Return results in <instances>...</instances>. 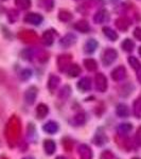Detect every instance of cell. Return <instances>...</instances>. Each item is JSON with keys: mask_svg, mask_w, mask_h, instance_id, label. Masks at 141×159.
<instances>
[{"mask_svg": "<svg viewBox=\"0 0 141 159\" xmlns=\"http://www.w3.org/2000/svg\"><path fill=\"white\" fill-rule=\"evenodd\" d=\"M133 125L130 123H121V124L118 126V133L120 135H126L132 130Z\"/></svg>", "mask_w": 141, "mask_h": 159, "instance_id": "obj_27", "label": "cell"}, {"mask_svg": "<svg viewBox=\"0 0 141 159\" xmlns=\"http://www.w3.org/2000/svg\"><path fill=\"white\" fill-rule=\"evenodd\" d=\"M126 78V69L124 66H119L111 71V79L116 82H120Z\"/></svg>", "mask_w": 141, "mask_h": 159, "instance_id": "obj_7", "label": "cell"}, {"mask_svg": "<svg viewBox=\"0 0 141 159\" xmlns=\"http://www.w3.org/2000/svg\"><path fill=\"white\" fill-rule=\"evenodd\" d=\"M55 32L53 30H47L43 32V43H45L46 46H51L53 43H54L55 39Z\"/></svg>", "mask_w": 141, "mask_h": 159, "instance_id": "obj_11", "label": "cell"}, {"mask_svg": "<svg viewBox=\"0 0 141 159\" xmlns=\"http://www.w3.org/2000/svg\"><path fill=\"white\" fill-rule=\"evenodd\" d=\"M20 55H21L22 60L32 61L33 56H34V51L32 49H25V50H22V52L20 53Z\"/></svg>", "mask_w": 141, "mask_h": 159, "instance_id": "obj_31", "label": "cell"}, {"mask_svg": "<svg viewBox=\"0 0 141 159\" xmlns=\"http://www.w3.org/2000/svg\"><path fill=\"white\" fill-rule=\"evenodd\" d=\"M22 159H35L34 157H31V156H30V157H25V158H22Z\"/></svg>", "mask_w": 141, "mask_h": 159, "instance_id": "obj_41", "label": "cell"}, {"mask_svg": "<svg viewBox=\"0 0 141 159\" xmlns=\"http://www.w3.org/2000/svg\"><path fill=\"white\" fill-rule=\"evenodd\" d=\"M84 66L88 71H96L98 68V64L93 58H86L84 60Z\"/></svg>", "mask_w": 141, "mask_h": 159, "instance_id": "obj_26", "label": "cell"}, {"mask_svg": "<svg viewBox=\"0 0 141 159\" xmlns=\"http://www.w3.org/2000/svg\"><path fill=\"white\" fill-rule=\"evenodd\" d=\"M132 24V21L127 18V17H119L118 19H116V21H115V25H116V27L119 29L120 31H126L129 29V27Z\"/></svg>", "mask_w": 141, "mask_h": 159, "instance_id": "obj_9", "label": "cell"}, {"mask_svg": "<svg viewBox=\"0 0 141 159\" xmlns=\"http://www.w3.org/2000/svg\"><path fill=\"white\" fill-rule=\"evenodd\" d=\"M72 18H73L72 14H71L69 11H67V10H61V11L58 12V19H60L61 21L68 22Z\"/></svg>", "mask_w": 141, "mask_h": 159, "instance_id": "obj_24", "label": "cell"}, {"mask_svg": "<svg viewBox=\"0 0 141 159\" xmlns=\"http://www.w3.org/2000/svg\"><path fill=\"white\" fill-rule=\"evenodd\" d=\"M25 22L30 25H39L43 22V17L42 15L37 14V13H28L25 16Z\"/></svg>", "mask_w": 141, "mask_h": 159, "instance_id": "obj_5", "label": "cell"}, {"mask_svg": "<svg viewBox=\"0 0 141 159\" xmlns=\"http://www.w3.org/2000/svg\"><path fill=\"white\" fill-rule=\"evenodd\" d=\"M31 76H32V71H31L30 69H24V70L20 72V79H21L22 81H27Z\"/></svg>", "mask_w": 141, "mask_h": 159, "instance_id": "obj_35", "label": "cell"}, {"mask_svg": "<svg viewBox=\"0 0 141 159\" xmlns=\"http://www.w3.org/2000/svg\"><path fill=\"white\" fill-rule=\"evenodd\" d=\"M67 73L70 78H76L81 74V67L78 64H71L67 69Z\"/></svg>", "mask_w": 141, "mask_h": 159, "instance_id": "obj_20", "label": "cell"}, {"mask_svg": "<svg viewBox=\"0 0 141 159\" xmlns=\"http://www.w3.org/2000/svg\"><path fill=\"white\" fill-rule=\"evenodd\" d=\"M103 33H104L105 36L108 38L109 40H111V42H115V40L118 39V33L115 30H112L111 28L104 27L103 28Z\"/></svg>", "mask_w": 141, "mask_h": 159, "instance_id": "obj_21", "label": "cell"}, {"mask_svg": "<svg viewBox=\"0 0 141 159\" xmlns=\"http://www.w3.org/2000/svg\"><path fill=\"white\" fill-rule=\"evenodd\" d=\"M71 65V55L70 54H61L58 56L57 58V66L58 69L61 72L69 68V66Z\"/></svg>", "mask_w": 141, "mask_h": 159, "instance_id": "obj_3", "label": "cell"}, {"mask_svg": "<svg viewBox=\"0 0 141 159\" xmlns=\"http://www.w3.org/2000/svg\"><path fill=\"white\" fill-rule=\"evenodd\" d=\"M71 94V88L70 86L65 85L64 87H61V89L58 92V97L61 100H67L69 98V96Z\"/></svg>", "mask_w": 141, "mask_h": 159, "instance_id": "obj_28", "label": "cell"}, {"mask_svg": "<svg viewBox=\"0 0 141 159\" xmlns=\"http://www.w3.org/2000/svg\"><path fill=\"white\" fill-rule=\"evenodd\" d=\"M79 155L81 159H92V151L87 144H81L79 148Z\"/></svg>", "mask_w": 141, "mask_h": 159, "instance_id": "obj_10", "label": "cell"}, {"mask_svg": "<svg viewBox=\"0 0 141 159\" xmlns=\"http://www.w3.org/2000/svg\"><path fill=\"white\" fill-rule=\"evenodd\" d=\"M139 54H140V56H141V47L139 48Z\"/></svg>", "mask_w": 141, "mask_h": 159, "instance_id": "obj_42", "label": "cell"}, {"mask_svg": "<svg viewBox=\"0 0 141 159\" xmlns=\"http://www.w3.org/2000/svg\"><path fill=\"white\" fill-rule=\"evenodd\" d=\"M76 43V36L73 33H68L60 40V45L63 48H69Z\"/></svg>", "mask_w": 141, "mask_h": 159, "instance_id": "obj_8", "label": "cell"}, {"mask_svg": "<svg viewBox=\"0 0 141 159\" xmlns=\"http://www.w3.org/2000/svg\"><path fill=\"white\" fill-rule=\"evenodd\" d=\"M43 148H45L46 154H48V155H52V154H54L55 148H56L55 142L51 139L45 140V142H43Z\"/></svg>", "mask_w": 141, "mask_h": 159, "instance_id": "obj_19", "label": "cell"}, {"mask_svg": "<svg viewBox=\"0 0 141 159\" xmlns=\"http://www.w3.org/2000/svg\"><path fill=\"white\" fill-rule=\"evenodd\" d=\"M136 142L139 147H141V126L137 129V133H136Z\"/></svg>", "mask_w": 141, "mask_h": 159, "instance_id": "obj_38", "label": "cell"}, {"mask_svg": "<svg viewBox=\"0 0 141 159\" xmlns=\"http://www.w3.org/2000/svg\"><path fill=\"white\" fill-rule=\"evenodd\" d=\"M43 129L45 130L46 133H48V134H55L58 130V124L54 121H49L43 125Z\"/></svg>", "mask_w": 141, "mask_h": 159, "instance_id": "obj_18", "label": "cell"}, {"mask_svg": "<svg viewBox=\"0 0 141 159\" xmlns=\"http://www.w3.org/2000/svg\"><path fill=\"white\" fill-rule=\"evenodd\" d=\"M137 80L139 83H141V68L139 70H137Z\"/></svg>", "mask_w": 141, "mask_h": 159, "instance_id": "obj_39", "label": "cell"}, {"mask_svg": "<svg viewBox=\"0 0 141 159\" xmlns=\"http://www.w3.org/2000/svg\"><path fill=\"white\" fill-rule=\"evenodd\" d=\"M116 112L120 118H126V117H129V115H130V109L126 104L120 103L117 105Z\"/></svg>", "mask_w": 141, "mask_h": 159, "instance_id": "obj_17", "label": "cell"}, {"mask_svg": "<svg viewBox=\"0 0 141 159\" xmlns=\"http://www.w3.org/2000/svg\"><path fill=\"white\" fill-rule=\"evenodd\" d=\"M60 84V78L56 75H50L49 81H48V88H49L50 91H54L56 89V87Z\"/></svg>", "mask_w": 141, "mask_h": 159, "instance_id": "obj_23", "label": "cell"}, {"mask_svg": "<svg viewBox=\"0 0 141 159\" xmlns=\"http://www.w3.org/2000/svg\"><path fill=\"white\" fill-rule=\"evenodd\" d=\"M48 112H49V108H48V106L46 104H39L37 106L36 108V116L38 119H43L46 116L48 115Z\"/></svg>", "mask_w": 141, "mask_h": 159, "instance_id": "obj_22", "label": "cell"}, {"mask_svg": "<svg viewBox=\"0 0 141 159\" xmlns=\"http://www.w3.org/2000/svg\"><path fill=\"white\" fill-rule=\"evenodd\" d=\"M107 137H106V135L104 134L102 130H99L98 133H97L96 135H94V137H93V143L96 145H98V147H102V145H104L105 143L107 142Z\"/></svg>", "mask_w": 141, "mask_h": 159, "instance_id": "obj_14", "label": "cell"}, {"mask_svg": "<svg viewBox=\"0 0 141 159\" xmlns=\"http://www.w3.org/2000/svg\"><path fill=\"white\" fill-rule=\"evenodd\" d=\"M40 1H42V6L46 11H51L53 9V6H54L53 0H40Z\"/></svg>", "mask_w": 141, "mask_h": 159, "instance_id": "obj_33", "label": "cell"}, {"mask_svg": "<svg viewBox=\"0 0 141 159\" xmlns=\"http://www.w3.org/2000/svg\"><path fill=\"white\" fill-rule=\"evenodd\" d=\"M78 88L79 90L86 92L88 90H90L91 88V81L89 78H82L78 83Z\"/></svg>", "mask_w": 141, "mask_h": 159, "instance_id": "obj_15", "label": "cell"}, {"mask_svg": "<svg viewBox=\"0 0 141 159\" xmlns=\"http://www.w3.org/2000/svg\"><path fill=\"white\" fill-rule=\"evenodd\" d=\"M74 29L81 33H88L90 31V25L85 19H81L74 24Z\"/></svg>", "mask_w": 141, "mask_h": 159, "instance_id": "obj_12", "label": "cell"}, {"mask_svg": "<svg viewBox=\"0 0 141 159\" xmlns=\"http://www.w3.org/2000/svg\"><path fill=\"white\" fill-rule=\"evenodd\" d=\"M118 57V52L114 48H107L103 51L102 53V63L104 66H111V64H114V61L117 60Z\"/></svg>", "mask_w": 141, "mask_h": 159, "instance_id": "obj_1", "label": "cell"}, {"mask_svg": "<svg viewBox=\"0 0 141 159\" xmlns=\"http://www.w3.org/2000/svg\"><path fill=\"white\" fill-rule=\"evenodd\" d=\"M121 47L123 51H125V52H132L135 48V43L132 39H130V38H126V39H124L122 42Z\"/></svg>", "mask_w": 141, "mask_h": 159, "instance_id": "obj_25", "label": "cell"}, {"mask_svg": "<svg viewBox=\"0 0 141 159\" xmlns=\"http://www.w3.org/2000/svg\"><path fill=\"white\" fill-rule=\"evenodd\" d=\"M55 159H66V157H64V156H58V157H56Z\"/></svg>", "mask_w": 141, "mask_h": 159, "instance_id": "obj_40", "label": "cell"}, {"mask_svg": "<svg viewBox=\"0 0 141 159\" xmlns=\"http://www.w3.org/2000/svg\"><path fill=\"white\" fill-rule=\"evenodd\" d=\"M133 159H141V158H138V157H135V158H133Z\"/></svg>", "mask_w": 141, "mask_h": 159, "instance_id": "obj_44", "label": "cell"}, {"mask_svg": "<svg viewBox=\"0 0 141 159\" xmlns=\"http://www.w3.org/2000/svg\"><path fill=\"white\" fill-rule=\"evenodd\" d=\"M111 2H116V1H118V0H111Z\"/></svg>", "mask_w": 141, "mask_h": 159, "instance_id": "obj_43", "label": "cell"}, {"mask_svg": "<svg viewBox=\"0 0 141 159\" xmlns=\"http://www.w3.org/2000/svg\"><path fill=\"white\" fill-rule=\"evenodd\" d=\"M101 159H115V156L112 155L111 151H105V152L102 153Z\"/></svg>", "mask_w": 141, "mask_h": 159, "instance_id": "obj_36", "label": "cell"}, {"mask_svg": "<svg viewBox=\"0 0 141 159\" xmlns=\"http://www.w3.org/2000/svg\"><path fill=\"white\" fill-rule=\"evenodd\" d=\"M129 63L130 65V67L133 69H135V70H139L141 68V64L140 61H138L137 57H135V56H130L129 57Z\"/></svg>", "mask_w": 141, "mask_h": 159, "instance_id": "obj_32", "label": "cell"}, {"mask_svg": "<svg viewBox=\"0 0 141 159\" xmlns=\"http://www.w3.org/2000/svg\"><path fill=\"white\" fill-rule=\"evenodd\" d=\"M134 36H135L136 39H138L141 42V28L140 27H137L134 30Z\"/></svg>", "mask_w": 141, "mask_h": 159, "instance_id": "obj_37", "label": "cell"}, {"mask_svg": "<svg viewBox=\"0 0 141 159\" xmlns=\"http://www.w3.org/2000/svg\"><path fill=\"white\" fill-rule=\"evenodd\" d=\"M37 88L35 86H31L25 92V101L27 104L32 105L37 98Z\"/></svg>", "mask_w": 141, "mask_h": 159, "instance_id": "obj_4", "label": "cell"}, {"mask_svg": "<svg viewBox=\"0 0 141 159\" xmlns=\"http://www.w3.org/2000/svg\"><path fill=\"white\" fill-rule=\"evenodd\" d=\"M109 19H111V15H109V13L107 10L105 9H101L99 10L98 12L94 14L93 16V21L96 22V24H105V22H108Z\"/></svg>", "mask_w": 141, "mask_h": 159, "instance_id": "obj_2", "label": "cell"}, {"mask_svg": "<svg viewBox=\"0 0 141 159\" xmlns=\"http://www.w3.org/2000/svg\"><path fill=\"white\" fill-rule=\"evenodd\" d=\"M71 123L74 125V126H81V125H84L86 123V115L84 112H79L75 116L72 118L71 120Z\"/></svg>", "mask_w": 141, "mask_h": 159, "instance_id": "obj_16", "label": "cell"}, {"mask_svg": "<svg viewBox=\"0 0 141 159\" xmlns=\"http://www.w3.org/2000/svg\"><path fill=\"white\" fill-rule=\"evenodd\" d=\"M98 45L99 43L96 39L90 38V39L87 40V42L85 43V45H84V51H85L86 53H88V54H91V53H93L94 51L97 50Z\"/></svg>", "mask_w": 141, "mask_h": 159, "instance_id": "obj_13", "label": "cell"}, {"mask_svg": "<svg viewBox=\"0 0 141 159\" xmlns=\"http://www.w3.org/2000/svg\"><path fill=\"white\" fill-rule=\"evenodd\" d=\"M15 4L20 10H28L31 7V0H15Z\"/></svg>", "mask_w": 141, "mask_h": 159, "instance_id": "obj_29", "label": "cell"}, {"mask_svg": "<svg viewBox=\"0 0 141 159\" xmlns=\"http://www.w3.org/2000/svg\"><path fill=\"white\" fill-rule=\"evenodd\" d=\"M7 18L11 22L16 21L17 18H18V12L16 10H10L9 13H7Z\"/></svg>", "mask_w": 141, "mask_h": 159, "instance_id": "obj_34", "label": "cell"}, {"mask_svg": "<svg viewBox=\"0 0 141 159\" xmlns=\"http://www.w3.org/2000/svg\"><path fill=\"white\" fill-rule=\"evenodd\" d=\"M134 115L137 118H141V98H138L134 102Z\"/></svg>", "mask_w": 141, "mask_h": 159, "instance_id": "obj_30", "label": "cell"}, {"mask_svg": "<svg viewBox=\"0 0 141 159\" xmlns=\"http://www.w3.org/2000/svg\"><path fill=\"white\" fill-rule=\"evenodd\" d=\"M96 88L100 92H105L107 89V79L103 73H98L96 75Z\"/></svg>", "mask_w": 141, "mask_h": 159, "instance_id": "obj_6", "label": "cell"}]
</instances>
